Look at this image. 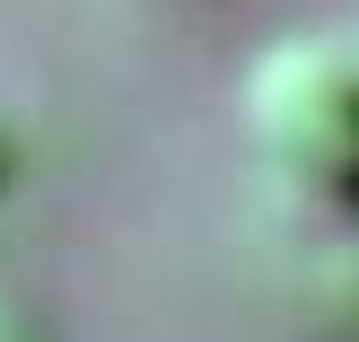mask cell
I'll return each mask as SVG.
<instances>
[{"label": "cell", "mask_w": 359, "mask_h": 342, "mask_svg": "<svg viewBox=\"0 0 359 342\" xmlns=\"http://www.w3.org/2000/svg\"><path fill=\"white\" fill-rule=\"evenodd\" d=\"M245 150L307 220H359V44L290 35L245 70Z\"/></svg>", "instance_id": "6da1fadb"}, {"label": "cell", "mask_w": 359, "mask_h": 342, "mask_svg": "<svg viewBox=\"0 0 359 342\" xmlns=\"http://www.w3.org/2000/svg\"><path fill=\"white\" fill-rule=\"evenodd\" d=\"M18 158H27V140H18V123H9V105H0V193L18 185Z\"/></svg>", "instance_id": "3957f363"}, {"label": "cell", "mask_w": 359, "mask_h": 342, "mask_svg": "<svg viewBox=\"0 0 359 342\" xmlns=\"http://www.w3.org/2000/svg\"><path fill=\"white\" fill-rule=\"evenodd\" d=\"M0 342H44V316L27 298H9V290H0Z\"/></svg>", "instance_id": "7a4b0ae2"}]
</instances>
